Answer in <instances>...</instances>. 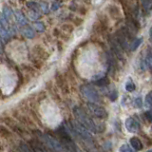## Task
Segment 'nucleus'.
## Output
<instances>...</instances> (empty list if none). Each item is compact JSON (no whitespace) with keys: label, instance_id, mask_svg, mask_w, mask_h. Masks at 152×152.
<instances>
[{"label":"nucleus","instance_id":"19","mask_svg":"<svg viewBox=\"0 0 152 152\" xmlns=\"http://www.w3.org/2000/svg\"><path fill=\"white\" fill-rule=\"evenodd\" d=\"M145 104L147 107L152 108V91L147 93V95L145 96Z\"/></svg>","mask_w":152,"mask_h":152},{"label":"nucleus","instance_id":"28","mask_svg":"<svg viewBox=\"0 0 152 152\" xmlns=\"http://www.w3.org/2000/svg\"><path fill=\"white\" fill-rule=\"evenodd\" d=\"M117 96H118V94H117V91L115 90V91H111L110 94H109V98H110L111 101H115V100L117 99Z\"/></svg>","mask_w":152,"mask_h":152},{"label":"nucleus","instance_id":"26","mask_svg":"<svg viewBox=\"0 0 152 152\" xmlns=\"http://www.w3.org/2000/svg\"><path fill=\"white\" fill-rule=\"evenodd\" d=\"M20 150H21V152H31V149H30V147H28L25 144H21V145H20Z\"/></svg>","mask_w":152,"mask_h":152},{"label":"nucleus","instance_id":"24","mask_svg":"<svg viewBox=\"0 0 152 152\" xmlns=\"http://www.w3.org/2000/svg\"><path fill=\"white\" fill-rule=\"evenodd\" d=\"M60 6H61V2L59 1V0H56V1H54L53 4H52V6H51V11H53V12L57 11V10H58V9L60 8Z\"/></svg>","mask_w":152,"mask_h":152},{"label":"nucleus","instance_id":"18","mask_svg":"<svg viewBox=\"0 0 152 152\" xmlns=\"http://www.w3.org/2000/svg\"><path fill=\"white\" fill-rule=\"evenodd\" d=\"M27 6L30 8L31 11H37L38 12V10L40 9V5H38L37 3L35 2H33V1H30V2H28L27 3Z\"/></svg>","mask_w":152,"mask_h":152},{"label":"nucleus","instance_id":"13","mask_svg":"<svg viewBox=\"0 0 152 152\" xmlns=\"http://www.w3.org/2000/svg\"><path fill=\"white\" fill-rule=\"evenodd\" d=\"M142 38H136V39L132 40L131 44H130V46H129V50H130L131 51L136 50L138 49V48L140 47V45L142 44Z\"/></svg>","mask_w":152,"mask_h":152},{"label":"nucleus","instance_id":"7","mask_svg":"<svg viewBox=\"0 0 152 152\" xmlns=\"http://www.w3.org/2000/svg\"><path fill=\"white\" fill-rule=\"evenodd\" d=\"M31 147L33 152H48V150L46 149V145L42 142L31 141Z\"/></svg>","mask_w":152,"mask_h":152},{"label":"nucleus","instance_id":"4","mask_svg":"<svg viewBox=\"0 0 152 152\" xmlns=\"http://www.w3.org/2000/svg\"><path fill=\"white\" fill-rule=\"evenodd\" d=\"M80 90H81V93H82L83 96L87 100H88L89 103L98 104L100 102H102V99L100 97L99 93L97 92V90L94 88H92L91 86L84 85L81 87Z\"/></svg>","mask_w":152,"mask_h":152},{"label":"nucleus","instance_id":"9","mask_svg":"<svg viewBox=\"0 0 152 152\" xmlns=\"http://www.w3.org/2000/svg\"><path fill=\"white\" fill-rule=\"evenodd\" d=\"M14 15H15V19L17 23L21 26H26L27 25V18L24 15V13L20 11V10H16L14 12Z\"/></svg>","mask_w":152,"mask_h":152},{"label":"nucleus","instance_id":"8","mask_svg":"<svg viewBox=\"0 0 152 152\" xmlns=\"http://www.w3.org/2000/svg\"><path fill=\"white\" fill-rule=\"evenodd\" d=\"M21 32L24 36H26L28 39H32L35 36V32L33 31V28L30 26H23V28H21Z\"/></svg>","mask_w":152,"mask_h":152},{"label":"nucleus","instance_id":"29","mask_svg":"<svg viewBox=\"0 0 152 152\" xmlns=\"http://www.w3.org/2000/svg\"><path fill=\"white\" fill-rule=\"evenodd\" d=\"M149 37H150V40L152 41V27L150 28V30H149Z\"/></svg>","mask_w":152,"mask_h":152},{"label":"nucleus","instance_id":"21","mask_svg":"<svg viewBox=\"0 0 152 152\" xmlns=\"http://www.w3.org/2000/svg\"><path fill=\"white\" fill-rule=\"evenodd\" d=\"M28 15H30V18L32 19V20H36V19H38L41 16L40 13H38L37 11H31V12L28 13Z\"/></svg>","mask_w":152,"mask_h":152},{"label":"nucleus","instance_id":"11","mask_svg":"<svg viewBox=\"0 0 152 152\" xmlns=\"http://www.w3.org/2000/svg\"><path fill=\"white\" fill-rule=\"evenodd\" d=\"M0 34H1V38L3 41H6L10 39V36H11V32H10V28L7 27H3L0 26ZM2 41V42H3Z\"/></svg>","mask_w":152,"mask_h":152},{"label":"nucleus","instance_id":"12","mask_svg":"<svg viewBox=\"0 0 152 152\" xmlns=\"http://www.w3.org/2000/svg\"><path fill=\"white\" fill-rule=\"evenodd\" d=\"M2 16L5 17V19L8 21H10L12 17V12L10 7L8 6H4L3 7V11H2Z\"/></svg>","mask_w":152,"mask_h":152},{"label":"nucleus","instance_id":"2","mask_svg":"<svg viewBox=\"0 0 152 152\" xmlns=\"http://www.w3.org/2000/svg\"><path fill=\"white\" fill-rule=\"evenodd\" d=\"M58 135L60 137V142L64 147V152H78L77 146L74 144V142L68 134L65 128L62 127L60 130H58Z\"/></svg>","mask_w":152,"mask_h":152},{"label":"nucleus","instance_id":"10","mask_svg":"<svg viewBox=\"0 0 152 152\" xmlns=\"http://www.w3.org/2000/svg\"><path fill=\"white\" fill-rule=\"evenodd\" d=\"M129 142H130V145H132L133 148H134L135 150H137V151L142 150V147H144V146H142L141 140L139 139V138H137V137H132Z\"/></svg>","mask_w":152,"mask_h":152},{"label":"nucleus","instance_id":"5","mask_svg":"<svg viewBox=\"0 0 152 152\" xmlns=\"http://www.w3.org/2000/svg\"><path fill=\"white\" fill-rule=\"evenodd\" d=\"M88 108L94 117L98 119H106L107 117V112L103 107L95 103H88Z\"/></svg>","mask_w":152,"mask_h":152},{"label":"nucleus","instance_id":"27","mask_svg":"<svg viewBox=\"0 0 152 152\" xmlns=\"http://www.w3.org/2000/svg\"><path fill=\"white\" fill-rule=\"evenodd\" d=\"M134 106L136 107H138V108H140V107H142V99L139 97V98H137L136 100H135V104Z\"/></svg>","mask_w":152,"mask_h":152},{"label":"nucleus","instance_id":"6","mask_svg":"<svg viewBox=\"0 0 152 152\" xmlns=\"http://www.w3.org/2000/svg\"><path fill=\"white\" fill-rule=\"evenodd\" d=\"M126 127L129 132L136 133L140 130L141 126H140V123L138 122L136 119H134L133 117H128L126 120Z\"/></svg>","mask_w":152,"mask_h":152},{"label":"nucleus","instance_id":"22","mask_svg":"<svg viewBox=\"0 0 152 152\" xmlns=\"http://www.w3.org/2000/svg\"><path fill=\"white\" fill-rule=\"evenodd\" d=\"M144 116L147 122L152 123V110H147L144 113Z\"/></svg>","mask_w":152,"mask_h":152},{"label":"nucleus","instance_id":"3","mask_svg":"<svg viewBox=\"0 0 152 152\" xmlns=\"http://www.w3.org/2000/svg\"><path fill=\"white\" fill-rule=\"evenodd\" d=\"M39 140L42 142L47 147L50 148L54 152H64V147L62 145L61 142L56 140L55 138L51 137L48 134H40L39 135Z\"/></svg>","mask_w":152,"mask_h":152},{"label":"nucleus","instance_id":"15","mask_svg":"<svg viewBox=\"0 0 152 152\" xmlns=\"http://www.w3.org/2000/svg\"><path fill=\"white\" fill-rule=\"evenodd\" d=\"M135 88H136V86L133 83V81L131 79H128L127 82L126 83V90L128 92H132V91H134Z\"/></svg>","mask_w":152,"mask_h":152},{"label":"nucleus","instance_id":"25","mask_svg":"<svg viewBox=\"0 0 152 152\" xmlns=\"http://www.w3.org/2000/svg\"><path fill=\"white\" fill-rule=\"evenodd\" d=\"M40 9L43 11L44 13H49V7H48V4L47 3H41L40 4Z\"/></svg>","mask_w":152,"mask_h":152},{"label":"nucleus","instance_id":"14","mask_svg":"<svg viewBox=\"0 0 152 152\" xmlns=\"http://www.w3.org/2000/svg\"><path fill=\"white\" fill-rule=\"evenodd\" d=\"M145 64L152 70V50H148L145 56Z\"/></svg>","mask_w":152,"mask_h":152},{"label":"nucleus","instance_id":"31","mask_svg":"<svg viewBox=\"0 0 152 152\" xmlns=\"http://www.w3.org/2000/svg\"><path fill=\"white\" fill-rule=\"evenodd\" d=\"M151 132H152V126H151Z\"/></svg>","mask_w":152,"mask_h":152},{"label":"nucleus","instance_id":"23","mask_svg":"<svg viewBox=\"0 0 152 152\" xmlns=\"http://www.w3.org/2000/svg\"><path fill=\"white\" fill-rule=\"evenodd\" d=\"M119 152H134L133 151L129 145H124L120 147V150H119Z\"/></svg>","mask_w":152,"mask_h":152},{"label":"nucleus","instance_id":"16","mask_svg":"<svg viewBox=\"0 0 152 152\" xmlns=\"http://www.w3.org/2000/svg\"><path fill=\"white\" fill-rule=\"evenodd\" d=\"M95 84L99 86V87H104V86H107L109 84V81L107 77H103V78H100L97 81H95Z\"/></svg>","mask_w":152,"mask_h":152},{"label":"nucleus","instance_id":"17","mask_svg":"<svg viewBox=\"0 0 152 152\" xmlns=\"http://www.w3.org/2000/svg\"><path fill=\"white\" fill-rule=\"evenodd\" d=\"M34 27L36 28V31H38L39 32H43L45 31V25L43 22H40V21L34 22Z\"/></svg>","mask_w":152,"mask_h":152},{"label":"nucleus","instance_id":"20","mask_svg":"<svg viewBox=\"0 0 152 152\" xmlns=\"http://www.w3.org/2000/svg\"><path fill=\"white\" fill-rule=\"evenodd\" d=\"M142 7L145 11H148V9L152 8V0H142Z\"/></svg>","mask_w":152,"mask_h":152},{"label":"nucleus","instance_id":"30","mask_svg":"<svg viewBox=\"0 0 152 152\" xmlns=\"http://www.w3.org/2000/svg\"><path fill=\"white\" fill-rule=\"evenodd\" d=\"M147 152H152V149H150V150H148V151H147Z\"/></svg>","mask_w":152,"mask_h":152},{"label":"nucleus","instance_id":"1","mask_svg":"<svg viewBox=\"0 0 152 152\" xmlns=\"http://www.w3.org/2000/svg\"><path fill=\"white\" fill-rule=\"evenodd\" d=\"M73 114H74V117L76 119V121H78L81 125H82L83 126H85L88 130L92 131V132H102V131H104V127L99 126L83 108H81L79 107H75L73 108Z\"/></svg>","mask_w":152,"mask_h":152}]
</instances>
